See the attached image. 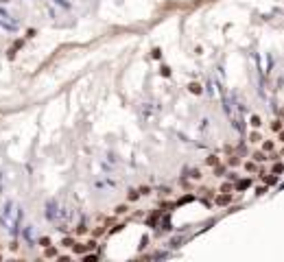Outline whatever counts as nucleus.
I'll return each mask as SVG.
<instances>
[{"label": "nucleus", "mask_w": 284, "mask_h": 262, "mask_svg": "<svg viewBox=\"0 0 284 262\" xmlns=\"http://www.w3.org/2000/svg\"><path fill=\"white\" fill-rule=\"evenodd\" d=\"M18 221H20V210L13 205V201H7L0 212V223L5 225L7 232H18Z\"/></svg>", "instance_id": "nucleus-1"}, {"label": "nucleus", "mask_w": 284, "mask_h": 262, "mask_svg": "<svg viewBox=\"0 0 284 262\" xmlns=\"http://www.w3.org/2000/svg\"><path fill=\"white\" fill-rule=\"evenodd\" d=\"M0 29H7V31H15L18 29V22L5 9H0Z\"/></svg>", "instance_id": "nucleus-2"}, {"label": "nucleus", "mask_w": 284, "mask_h": 262, "mask_svg": "<svg viewBox=\"0 0 284 262\" xmlns=\"http://www.w3.org/2000/svg\"><path fill=\"white\" fill-rule=\"evenodd\" d=\"M55 203H51V205H46V216H48V219H55Z\"/></svg>", "instance_id": "nucleus-3"}, {"label": "nucleus", "mask_w": 284, "mask_h": 262, "mask_svg": "<svg viewBox=\"0 0 284 262\" xmlns=\"http://www.w3.org/2000/svg\"><path fill=\"white\" fill-rule=\"evenodd\" d=\"M188 90H190L193 94H201V85L199 83H190V85H188Z\"/></svg>", "instance_id": "nucleus-4"}, {"label": "nucleus", "mask_w": 284, "mask_h": 262, "mask_svg": "<svg viewBox=\"0 0 284 262\" xmlns=\"http://www.w3.org/2000/svg\"><path fill=\"white\" fill-rule=\"evenodd\" d=\"M217 203H219V205H225V203H229V195H221V197L217 199Z\"/></svg>", "instance_id": "nucleus-5"}, {"label": "nucleus", "mask_w": 284, "mask_h": 262, "mask_svg": "<svg viewBox=\"0 0 284 262\" xmlns=\"http://www.w3.org/2000/svg\"><path fill=\"white\" fill-rule=\"evenodd\" d=\"M236 188H238V190H245V188H249V179H243V181H238V183H236Z\"/></svg>", "instance_id": "nucleus-6"}, {"label": "nucleus", "mask_w": 284, "mask_h": 262, "mask_svg": "<svg viewBox=\"0 0 284 262\" xmlns=\"http://www.w3.org/2000/svg\"><path fill=\"white\" fill-rule=\"evenodd\" d=\"M262 120H260V116H251V127H260Z\"/></svg>", "instance_id": "nucleus-7"}, {"label": "nucleus", "mask_w": 284, "mask_h": 262, "mask_svg": "<svg viewBox=\"0 0 284 262\" xmlns=\"http://www.w3.org/2000/svg\"><path fill=\"white\" fill-rule=\"evenodd\" d=\"M254 159L256 162H265L267 157H265V153H254Z\"/></svg>", "instance_id": "nucleus-8"}, {"label": "nucleus", "mask_w": 284, "mask_h": 262, "mask_svg": "<svg viewBox=\"0 0 284 262\" xmlns=\"http://www.w3.org/2000/svg\"><path fill=\"white\" fill-rule=\"evenodd\" d=\"M193 199H195L193 195H186V197H181V199H179V203H188V201H193Z\"/></svg>", "instance_id": "nucleus-9"}, {"label": "nucleus", "mask_w": 284, "mask_h": 262, "mask_svg": "<svg viewBox=\"0 0 284 262\" xmlns=\"http://www.w3.org/2000/svg\"><path fill=\"white\" fill-rule=\"evenodd\" d=\"M271 129H273V131H280V129H282V123H280V120H275V123L271 125Z\"/></svg>", "instance_id": "nucleus-10"}, {"label": "nucleus", "mask_w": 284, "mask_h": 262, "mask_svg": "<svg viewBox=\"0 0 284 262\" xmlns=\"http://www.w3.org/2000/svg\"><path fill=\"white\" fill-rule=\"evenodd\" d=\"M217 162H219V159H217V155H210V157H208V164H212V166H214Z\"/></svg>", "instance_id": "nucleus-11"}, {"label": "nucleus", "mask_w": 284, "mask_h": 262, "mask_svg": "<svg viewBox=\"0 0 284 262\" xmlns=\"http://www.w3.org/2000/svg\"><path fill=\"white\" fill-rule=\"evenodd\" d=\"M262 149H265V151H271V149H273V142H265Z\"/></svg>", "instance_id": "nucleus-12"}, {"label": "nucleus", "mask_w": 284, "mask_h": 262, "mask_svg": "<svg viewBox=\"0 0 284 262\" xmlns=\"http://www.w3.org/2000/svg\"><path fill=\"white\" fill-rule=\"evenodd\" d=\"M116 212H118V214H125V212H127V205H118Z\"/></svg>", "instance_id": "nucleus-13"}, {"label": "nucleus", "mask_w": 284, "mask_h": 262, "mask_svg": "<svg viewBox=\"0 0 284 262\" xmlns=\"http://www.w3.org/2000/svg\"><path fill=\"white\" fill-rule=\"evenodd\" d=\"M249 140H251V142H258V140H262V138H260L258 133H251V135H249Z\"/></svg>", "instance_id": "nucleus-14"}, {"label": "nucleus", "mask_w": 284, "mask_h": 262, "mask_svg": "<svg viewBox=\"0 0 284 262\" xmlns=\"http://www.w3.org/2000/svg\"><path fill=\"white\" fill-rule=\"evenodd\" d=\"M265 181H267V183H275V181H278V175H275V177H265Z\"/></svg>", "instance_id": "nucleus-15"}, {"label": "nucleus", "mask_w": 284, "mask_h": 262, "mask_svg": "<svg viewBox=\"0 0 284 262\" xmlns=\"http://www.w3.org/2000/svg\"><path fill=\"white\" fill-rule=\"evenodd\" d=\"M282 168H284L282 164H275V166H273V173H282Z\"/></svg>", "instance_id": "nucleus-16"}, {"label": "nucleus", "mask_w": 284, "mask_h": 262, "mask_svg": "<svg viewBox=\"0 0 284 262\" xmlns=\"http://www.w3.org/2000/svg\"><path fill=\"white\" fill-rule=\"evenodd\" d=\"M162 75H164V77H168V75H171V70H168L166 66H162Z\"/></svg>", "instance_id": "nucleus-17"}, {"label": "nucleus", "mask_w": 284, "mask_h": 262, "mask_svg": "<svg viewBox=\"0 0 284 262\" xmlns=\"http://www.w3.org/2000/svg\"><path fill=\"white\" fill-rule=\"evenodd\" d=\"M85 249H87L85 245H83V247H81V245H77V247H75V251H77V253H81V251H85Z\"/></svg>", "instance_id": "nucleus-18"}, {"label": "nucleus", "mask_w": 284, "mask_h": 262, "mask_svg": "<svg viewBox=\"0 0 284 262\" xmlns=\"http://www.w3.org/2000/svg\"><path fill=\"white\" fill-rule=\"evenodd\" d=\"M280 140H282V142H284V131H282V133H280Z\"/></svg>", "instance_id": "nucleus-19"}]
</instances>
